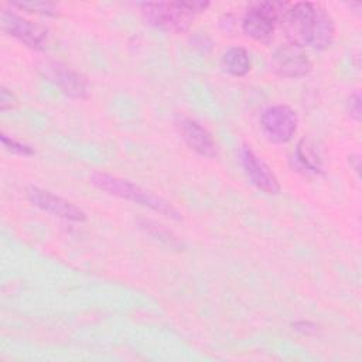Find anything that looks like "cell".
Instances as JSON below:
<instances>
[{"mask_svg":"<svg viewBox=\"0 0 362 362\" xmlns=\"http://www.w3.org/2000/svg\"><path fill=\"white\" fill-rule=\"evenodd\" d=\"M281 27L290 44L315 51L328 49L335 38V23L318 3L298 1L286 7Z\"/></svg>","mask_w":362,"mask_h":362,"instance_id":"obj_1","label":"cell"},{"mask_svg":"<svg viewBox=\"0 0 362 362\" xmlns=\"http://www.w3.org/2000/svg\"><path fill=\"white\" fill-rule=\"evenodd\" d=\"M146 20L158 30L180 34L188 31L198 16L208 7V1L184 0V1H148L140 3Z\"/></svg>","mask_w":362,"mask_h":362,"instance_id":"obj_2","label":"cell"},{"mask_svg":"<svg viewBox=\"0 0 362 362\" xmlns=\"http://www.w3.org/2000/svg\"><path fill=\"white\" fill-rule=\"evenodd\" d=\"M284 10V4L274 1H259L252 4L242 18L243 33L255 41L263 44L270 42L274 35L276 23L281 18Z\"/></svg>","mask_w":362,"mask_h":362,"instance_id":"obj_4","label":"cell"},{"mask_svg":"<svg viewBox=\"0 0 362 362\" xmlns=\"http://www.w3.org/2000/svg\"><path fill=\"white\" fill-rule=\"evenodd\" d=\"M25 197L37 208L54 216L74 222H82L86 219V214L79 206L48 189L28 185L25 188Z\"/></svg>","mask_w":362,"mask_h":362,"instance_id":"obj_8","label":"cell"},{"mask_svg":"<svg viewBox=\"0 0 362 362\" xmlns=\"http://www.w3.org/2000/svg\"><path fill=\"white\" fill-rule=\"evenodd\" d=\"M273 71L283 78H303L313 69V62L304 48L294 44H284L272 55Z\"/></svg>","mask_w":362,"mask_h":362,"instance_id":"obj_9","label":"cell"},{"mask_svg":"<svg viewBox=\"0 0 362 362\" xmlns=\"http://www.w3.org/2000/svg\"><path fill=\"white\" fill-rule=\"evenodd\" d=\"M40 72L48 82L69 98L83 99L89 93L86 78L62 62L47 59L40 65Z\"/></svg>","mask_w":362,"mask_h":362,"instance_id":"obj_6","label":"cell"},{"mask_svg":"<svg viewBox=\"0 0 362 362\" xmlns=\"http://www.w3.org/2000/svg\"><path fill=\"white\" fill-rule=\"evenodd\" d=\"M0 24L3 31L33 49L42 51L48 45V30L44 25L31 21L11 10L1 11Z\"/></svg>","mask_w":362,"mask_h":362,"instance_id":"obj_7","label":"cell"},{"mask_svg":"<svg viewBox=\"0 0 362 362\" xmlns=\"http://www.w3.org/2000/svg\"><path fill=\"white\" fill-rule=\"evenodd\" d=\"M222 69L232 76H245L250 71V58L243 47L232 45L221 57Z\"/></svg>","mask_w":362,"mask_h":362,"instance_id":"obj_12","label":"cell"},{"mask_svg":"<svg viewBox=\"0 0 362 362\" xmlns=\"http://www.w3.org/2000/svg\"><path fill=\"white\" fill-rule=\"evenodd\" d=\"M137 225L141 230H144L147 235H150L151 238L160 240L161 243L170 246V247H181V242L177 239V236L170 232L168 229H165L161 223L150 219V218H139L137 219Z\"/></svg>","mask_w":362,"mask_h":362,"instance_id":"obj_14","label":"cell"},{"mask_svg":"<svg viewBox=\"0 0 362 362\" xmlns=\"http://www.w3.org/2000/svg\"><path fill=\"white\" fill-rule=\"evenodd\" d=\"M345 106H346L348 115H349L354 120L359 122V120H361V95H359L358 92L351 93V95L346 98Z\"/></svg>","mask_w":362,"mask_h":362,"instance_id":"obj_17","label":"cell"},{"mask_svg":"<svg viewBox=\"0 0 362 362\" xmlns=\"http://www.w3.org/2000/svg\"><path fill=\"white\" fill-rule=\"evenodd\" d=\"M1 143H3V147L8 151H11L13 154H18V156H33L35 151L31 146L23 143V141H18L13 137H8L7 134H1Z\"/></svg>","mask_w":362,"mask_h":362,"instance_id":"obj_16","label":"cell"},{"mask_svg":"<svg viewBox=\"0 0 362 362\" xmlns=\"http://www.w3.org/2000/svg\"><path fill=\"white\" fill-rule=\"evenodd\" d=\"M296 156L298 163L303 168L311 173H321L322 171V160L315 147V144L310 139H301L297 144Z\"/></svg>","mask_w":362,"mask_h":362,"instance_id":"obj_13","label":"cell"},{"mask_svg":"<svg viewBox=\"0 0 362 362\" xmlns=\"http://www.w3.org/2000/svg\"><path fill=\"white\" fill-rule=\"evenodd\" d=\"M90 182L96 188L105 191L109 195H115L122 199H127L134 204L143 205L154 212H158L173 219L181 218L180 212L171 205V202L129 180L106 173H95L90 175Z\"/></svg>","mask_w":362,"mask_h":362,"instance_id":"obj_3","label":"cell"},{"mask_svg":"<svg viewBox=\"0 0 362 362\" xmlns=\"http://www.w3.org/2000/svg\"><path fill=\"white\" fill-rule=\"evenodd\" d=\"M16 102H17V99L11 93V90H8L7 88L1 86V90H0V109L3 112L7 110V109H11L16 105Z\"/></svg>","mask_w":362,"mask_h":362,"instance_id":"obj_18","label":"cell"},{"mask_svg":"<svg viewBox=\"0 0 362 362\" xmlns=\"http://www.w3.org/2000/svg\"><path fill=\"white\" fill-rule=\"evenodd\" d=\"M260 126L270 141L284 144L294 137L298 117L296 110L288 105H273L262 112Z\"/></svg>","mask_w":362,"mask_h":362,"instance_id":"obj_5","label":"cell"},{"mask_svg":"<svg viewBox=\"0 0 362 362\" xmlns=\"http://www.w3.org/2000/svg\"><path fill=\"white\" fill-rule=\"evenodd\" d=\"M178 132L185 144L202 157H214L216 154V146L212 134L195 119L182 116L177 122Z\"/></svg>","mask_w":362,"mask_h":362,"instance_id":"obj_11","label":"cell"},{"mask_svg":"<svg viewBox=\"0 0 362 362\" xmlns=\"http://www.w3.org/2000/svg\"><path fill=\"white\" fill-rule=\"evenodd\" d=\"M239 157L243 171L249 178L250 184L269 195H276L280 192V184L277 177L274 175L272 168L260 157H257L249 146L240 147Z\"/></svg>","mask_w":362,"mask_h":362,"instance_id":"obj_10","label":"cell"},{"mask_svg":"<svg viewBox=\"0 0 362 362\" xmlns=\"http://www.w3.org/2000/svg\"><path fill=\"white\" fill-rule=\"evenodd\" d=\"M11 7H17L21 10H27L30 13L42 14V16H54L55 7L51 3H42V1H27V3H11Z\"/></svg>","mask_w":362,"mask_h":362,"instance_id":"obj_15","label":"cell"}]
</instances>
